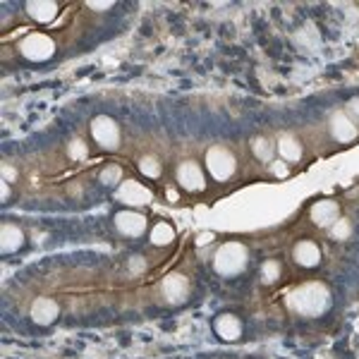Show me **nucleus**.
<instances>
[{
	"label": "nucleus",
	"mask_w": 359,
	"mask_h": 359,
	"mask_svg": "<svg viewBox=\"0 0 359 359\" xmlns=\"http://www.w3.org/2000/svg\"><path fill=\"white\" fill-rule=\"evenodd\" d=\"M139 172L149 180H158L163 175V165H161V161L156 158V156H144V158L139 161Z\"/></svg>",
	"instance_id": "aec40b11"
},
{
	"label": "nucleus",
	"mask_w": 359,
	"mask_h": 359,
	"mask_svg": "<svg viewBox=\"0 0 359 359\" xmlns=\"http://www.w3.org/2000/svg\"><path fill=\"white\" fill-rule=\"evenodd\" d=\"M165 196L170 201H177V192H175V189H165Z\"/></svg>",
	"instance_id": "2f4dec72"
},
{
	"label": "nucleus",
	"mask_w": 359,
	"mask_h": 359,
	"mask_svg": "<svg viewBox=\"0 0 359 359\" xmlns=\"http://www.w3.org/2000/svg\"><path fill=\"white\" fill-rule=\"evenodd\" d=\"M89 5L91 10H111L113 8V3H101V0H89Z\"/></svg>",
	"instance_id": "c85d7f7f"
},
{
	"label": "nucleus",
	"mask_w": 359,
	"mask_h": 359,
	"mask_svg": "<svg viewBox=\"0 0 359 359\" xmlns=\"http://www.w3.org/2000/svg\"><path fill=\"white\" fill-rule=\"evenodd\" d=\"M206 170L216 182H228L237 170L235 154L225 147H211L206 151Z\"/></svg>",
	"instance_id": "7ed1b4c3"
},
{
	"label": "nucleus",
	"mask_w": 359,
	"mask_h": 359,
	"mask_svg": "<svg viewBox=\"0 0 359 359\" xmlns=\"http://www.w3.org/2000/svg\"><path fill=\"white\" fill-rule=\"evenodd\" d=\"M161 292H163L165 302L170 304H182L189 297V280L182 273H170L161 283Z\"/></svg>",
	"instance_id": "9d476101"
},
{
	"label": "nucleus",
	"mask_w": 359,
	"mask_h": 359,
	"mask_svg": "<svg viewBox=\"0 0 359 359\" xmlns=\"http://www.w3.org/2000/svg\"><path fill=\"white\" fill-rule=\"evenodd\" d=\"M206 242H213V233H201L196 237V245H206Z\"/></svg>",
	"instance_id": "c756f323"
},
{
	"label": "nucleus",
	"mask_w": 359,
	"mask_h": 359,
	"mask_svg": "<svg viewBox=\"0 0 359 359\" xmlns=\"http://www.w3.org/2000/svg\"><path fill=\"white\" fill-rule=\"evenodd\" d=\"M249 252L242 242H225L213 254V269L223 278H235L247 269Z\"/></svg>",
	"instance_id": "f03ea898"
},
{
	"label": "nucleus",
	"mask_w": 359,
	"mask_h": 359,
	"mask_svg": "<svg viewBox=\"0 0 359 359\" xmlns=\"http://www.w3.org/2000/svg\"><path fill=\"white\" fill-rule=\"evenodd\" d=\"M147 271V259L139 257V254H135V257H130V262H127V273L130 276H139Z\"/></svg>",
	"instance_id": "393cba45"
},
{
	"label": "nucleus",
	"mask_w": 359,
	"mask_h": 359,
	"mask_svg": "<svg viewBox=\"0 0 359 359\" xmlns=\"http://www.w3.org/2000/svg\"><path fill=\"white\" fill-rule=\"evenodd\" d=\"M175 180L177 184L184 189V192H201L206 187V175H204V168H201L196 161H182L175 170Z\"/></svg>",
	"instance_id": "423d86ee"
},
{
	"label": "nucleus",
	"mask_w": 359,
	"mask_h": 359,
	"mask_svg": "<svg viewBox=\"0 0 359 359\" xmlns=\"http://www.w3.org/2000/svg\"><path fill=\"white\" fill-rule=\"evenodd\" d=\"M29 316H32V321L36 323V326H50V323L57 321V316H60V304H57L53 297H36Z\"/></svg>",
	"instance_id": "9b49d317"
},
{
	"label": "nucleus",
	"mask_w": 359,
	"mask_h": 359,
	"mask_svg": "<svg viewBox=\"0 0 359 359\" xmlns=\"http://www.w3.org/2000/svg\"><path fill=\"white\" fill-rule=\"evenodd\" d=\"M276 151L280 154V158L285 161V163H297V161H302V144H299V139L294 135H280L278 137V144H276Z\"/></svg>",
	"instance_id": "f3484780"
},
{
	"label": "nucleus",
	"mask_w": 359,
	"mask_h": 359,
	"mask_svg": "<svg viewBox=\"0 0 359 359\" xmlns=\"http://www.w3.org/2000/svg\"><path fill=\"white\" fill-rule=\"evenodd\" d=\"M91 139L98 144L101 149H106V151H115V149L120 147V127L118 123L111 118V115H96L94 120H91Z\"/></svg>",
	"instance_id": "39448f33"
},
{
	"label": "nucleus",
	"mask_w": 359,
	"mask_h": 359,
	"mask_svg": "<svg viewBox=\"0 0 359 359\" xmlns=\"http://www.w3.org/2000/svg\"><path fill=\"white\" fill-rule=\"evenodd\" d=\"M328 132L338 144H352L359 137V127L352 123L345 111H335L328 120Z\"/></svg>",
	"instance_id": "1a4fd4ad"
},
{
	"label": "nucleus",
	"mask_w": 359,
	"mask_h": 359,
	"mask_svg": "<svg viewBox=\"0 0 359 359\" xmlns=\"http://www.w3.org/2000/svg\"><path fill=\"white\" fill-rule=\"evenodd\" d=\"M309 216L318 228H331V225L340 218V206L335 199H321L311 206Z\"/></svg>",
	"instance_id": "f8f14e48"
},
{
	"label": "nucleus",
	"mask_w": 359,
	"mask_h": 359,
	"mask_svg": "<svg viewBox=\"0 0 359 359\" xmlns=\"http://www.w3.org/2000/svg\"><path fill=\"white\" fill-rule=\"evenodd\" d=\"M285 302L292 314L304 316V318H316L331 309L333 297H331V290H328L321 280H309V283L297 285L294 290H290Z\"/></svg>",
	"instance_id": "f257e3e1"
},
{
	"label": "nucleus",
	"mask_w": 359,
	"mask_h": 359,
	"mask_svg": "<svg viewBox=\"0 0 359 359\" xmlns=\"http://www.w3.org/2000/svg\"><path fill=\"white\" fill-rule=\"evenodd\" d=\"M292 257H294V262H297V266H302V269H316V266L321 264V247L311 240H302L294 245Z\"/></svg>",
	"instance_id": "ddd939ff"
},
{
	"label": "nucleus",
	"mask_w": 359,
	"mask_h": 359,
	"mask_svg": "<svg viewBox=\"0 0 359 359\" xmlns=\"http://www.w3.org/2000/svg\"><path fill=\"white\" fill-rule=\"evenodd\" d=\"M149 240H151L154 247L172 245V242H175V228H172L170 223H165V221L156 223L154 228H151V233H149Z\"/></svg>",
	"instance_id": "a211bd4d"
},
{
	"label": "nucleus",
	"mask_w": 359,
	"mask_h": 359,
	"mask_svg": "<svg viewBox=\"0 0 359 359\" xmlns=\"http://www.w3.org/2000/svg\"><path fill=\"white\" fill-rule=\"evenodd\" d=\"M57 13H60V5L55 0H32V3H27V15L39 25H50Z\"/></svg>",
	"instance_id": "2eb2a0df"
},
{
	"label": "nucleus",
	"mask_w": 359,
	"mask_h": 359,
	"mask_svg": "<svg viewBox=\"0 0 359 359\" xmlns=\"http://www.w3.org/2000/svg\"><path fill=\"white\" fill-rule=\"evenodd\" d=\"M118 201H123L125 206H147L154 201V192L149 187H144L137 180H123V184L118 187Z\"/></svg>",
	"instance_id": "6e6552de"
},
{
	"label": "nucleus",
	"mask_w": 359,
	"mask_h": 359,
	"mask_svg": "<svg viewBox=\"0 0 359 359\" xmlns=\"http://www.w3.org/2000/svg\"><path fill=\"white\" fill-rule=\"evenodd\" d=\"M283 276V266L280 262H276V259H269V262L262 264V280L264 283H278V278Z\"/></svg>",
	"instance_id": "4be33fe9"
},
{
	"label": "nucleus",
	"mask_w": 359,
	"mask_h": 359,
	"mask_svg": "<svg viewBox=\"0 0 359 359\" xmlns=\"http://www.w3.org/2000/svg\"><path fill=\"white\" fill-rule=\"evenodd\" d=\"M252 154L257 156V161H262V163H273L276 144L266 137H257L252 142Z\"/></svg>",
	"instance_id": "6ab92c4d"
},
{
	"label": "nucleus",
	"mask_w": 359,
	"mask_h": 359,
	"mask_svg": "<svg viewBox=\"0 0 359 359\" xmlns=\"http://www.w3.org/2000/svg\"><path fill=\"white\" fill-rule=\"evenodd\" d=\"M271 172H273L276 177H287L290 175V168H287V163L285 161H273V163H271Z\"/></svg>",
	"instance_id": "cd10ccee"
},
{
	"label": "nucleus",
	"mask_w": 359,
	"mask_h": 359,
	"mask_svg": "<svg viewBox=\"0 0 359 359\" xmlns=\"http://www.w3.org/2000/svg\"><path fill=\"white\" fill-rule=\"evenodd\" d=\"M115 228L125 237H142L149 230V221L144 213L135 211V208H123L115 213Z\"/></svg>",
	"instance_id": "0eeeda50"
},
{
	"label": "nucleus",
	"mask_w": 359,
	"mask_h": 359,
	"mask_svg": "<svg viewBox=\"0 0 359 359\" xmlns=\"http://www.w3.org/2000/svg\"><path fill=\"white\" fill-rule=\"evenodd\" d=\"M328 230H331V237H333V240L343 242V240H347V237L352 235V223L347 221V218H338V221H335Z\"/></svg>",
	"instance_id": "b1692460"
},
{
	"label": "nucleus",
	"mask_w": 359,
	"mask_h": 359,
	"mask_svg": "<svg viewBox=\"0 0 359 359\" xmlns=\"http://www.w3.org/2000/svg\"><path fill=\"white\" fill-rule=\"evenodd\" d=\"M22 245H25V230L20 225L5 223L0 228V252L3 254H15L20 252Z\"/></svg>",
	"instance_id": "dca6fc26"
},
{
	"label": "nucleus",
	"mask_w": 359,
	"mask_h": 359,
	"mask_svg": "<svg viewBox=\"0 0 359 359\" xmlns=\"http://www.w3.org/2000/svg\"><path fill=\"white\" fill-rule=\"evenodd\" d=\"M0 175H3V182L15 184V182H17V177H20V172H17V168H15V165L3 163V165H0Z\"/></svg>",
	"instance_id": "a878e982"
},
{
	"label": "nucleus",
	"mask_w": 359,
	"mask_h": 359,
	"mask_svg": "<svg viewBox=\"0 0 359 359\" xmlns=\"http://www.w3.org/2000/svg\"><path fill=\"white\" fill-rule=\"evenodd\" d=\"M67 154H69V158H72V161H84L86 156H89V147H86L84 139L74 137L72 142L67 144Z\"/></svg>",
	"instance_id": "5701e85b"
},
{
	"label": "nucleus",
	"mask_w": 359,
	"mask_h": 359,
	"mask_svg": "<svg viewBox=\"0 0 359 359\" xmlns=\"http://www.w3.org/2000/svg\"><path fill=\"white\" fill-rule=\"evenodd\" d=\"M0 187H3V201L10 199V184L8 182H0Z\"/></svg>",
	"instance_id": "7c9ffc66"
},
{
	"label": "nucleus",
	"mask_w": 359,
	"mask_h": 359,
	"mask_svg": "<svg viewBox=\"0 0 359 359\" xmlns=\"http://www.w3.org/2000/svg\"><path fill=\"white\" fill-rule=\"evenodd\" d=\"M213 331H216L218 338L233 343V340L242 338V321L235 314H228V311H225V314L216 316V321H213Z\"/></svg>",
	"instance_id": "4468645a"
},
{
	"label": "nucleus",
	"mask_w": 359,
	"mask_h": 359,
	"mask_svg": "<svg viewBox=\"0 0 359 359\" xmlns=\"http://www.w3.org/2000/svg\"><path fill=\"white\" fill-rule=\"evenodd\" d=\"M98 180H101L106 187H120V184H123V168H120V165H106L101 170V175H98Z\"/></svg>",
	"instance_id": "412c9836"
},
{
	"label": "nucleus",
	"mask_w": 359,
	"mask_h": 359,
	"mask_svg": "<svg viewBox=\"0 0 359 359\" xmlns=\"http://www.w3.org/2000/svg\"><path fill=\"white\" fill-rule=\"evenodd\" d=\"M345 113L350 115L352 123H355V125L359 127V96H355V98H350V101H347Z\"/></svg>",
	"instance_id": "bb28decb"
},
{
	"label": "nucleus",
	"mask_w": 359,
	"mask_h": 359,
	"mask_svg": "<svg viewBox=\"0 0 359 359\" xmlns=\"http://www.w3.org/2000/svg\"><path fill=\"white\" fill-rule=\"evenodd\" d=\"M20 53L32 62H46L55 53V41L48 34H41V32L27 34L20 41Z\"/></svg>",
	"instance_id": "20e7f679"
}]
</instances>
